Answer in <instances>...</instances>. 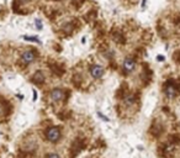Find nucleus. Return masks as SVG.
<instances>
[{
  "mask_svg": "<svg viewBox=\"0 0 180 158\" xmlns=\"http://www.w3.org/2000/svg\"><path fill=\"white\" fill-rule=\"evenodd\" d=\"M46 137L51 142H58L61 138V130L58 127H51L46 132Z\"/></svg>",
  "mask_w": 180,
  "mask_h": 158,
  "instance_id": "1",
  "label": "nucleus"
},
{
  "mask_svg": "<svg viewBox=\"0 0 180 158\" xmlns=\"http://www.w3.org/2000/svg\"><path fill=\"white\" fill-rule=\"evenodd\" d=\"M35 59H36V53L33 51H31V49L25 51L21 54V62L24 64H31L32 62H35Z\"/></svg>",
  "mask_w": 180,
  "mask_h": 158,
  "instance_id": "2",
  "label": "nucleus"
},
{
  "mask_svg": "<svg viewBox=\"0 0 180 158\" xmlns=\"http://www.w3.org/2000/svg\"><path fill=\"white\" fill-rule=\"evenodd\" d=\"M24 38H26L27 41H33V42H38L40 43V40L37 37H24Z\"/></svg>",
  "mask_w": 180,
  "mask_h": 158,
  "instance_id": "7",
  "label": "nucleus"
},
{
  "mask_svg": "<svg viewBox=\"0 0 180 158\" xmlns=\"http://www.w3.org/2000/svg\"><path fill=\"white\" fill-rule=\"evenodd\" d=\"M36 26H37L40 30L42 29V22H41V20H36Z\"/></svg>",
  "mask_w": 180,
  "mask_h": 158,
  "instance_id": "8",
  "label": "nucleus"
},
{
  "mask_svg": "<svg viewBox=\"0 0 180 158\" xmlns=\"http://www.w3.org/2000/svg\"><path fill=\"white\" fill-rule=\"evenodd\" d=\"M135 67H136V63H135V61L132 58H126L125 59V62H123V70H125V73L128 74V73L133 72Z\"/></svg>",
  "mask_w": 180,
  "mask_h": 158,
  "instance_id": "5",
  "label": "nucleus"
},
{
  "mask_svg": "<svg viewBox=\"0 0 180 158\" xmlns=\"http://www.w3.org/2000/svg\"><path fill=\"white\" fill-rule=\"evenodd\" d=\"M63 98H64V92L62 89L56 88V89H53L51 92V99H52V101H56L57 103V101H61Z\"/></svg>",
  "mask_w": 180,
  "mask_h": 158,
  "instance_id": "4",
  "label": "nucleus"
},
{
  "mask_svg": "<svg viewBox=\"0 0 180 158\" xmlns=\"http://www.w3.org/2000/svg\"><path fill=\"white\" fill-rule=\"evenodd\" d=\"M178 94V88L174 85V84H168L165 87V95L169 98V99H173L175 98Z\"/></svg>",
  "mask_w": 180,
  "mask_h": 158,
  "instance_id": "6",
  "label": "nucleus"
},
{
  "mask_svg": "<svg viewBox=\"0 0 180 158\" xmlns=\"http://www.w3.org/2000/svg\"><path fill=\"white\" fill-rule=\"evenodd\" d=\"M90 74H92V77L95 78V79H100L104 75V68L101 65L95 64V65H93L92 68H90Z\"/></svg>",
  "mask_w": 180,
  "mask_h": 158,
  "instance_id": "3",
  "label": "nucleus"
}]
</instances>
